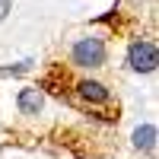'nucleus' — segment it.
<instances>
[{"label": "nucleus", "instance_id": "nucleus-1", "mask_svg": "<svg viewBox=\"0 0 159 159\" xmlns=\"http://www.w3.org/2000/svg\"><path fill=\"white\" fill-rule=\"evenodd\" d=\"M70 61L76 67H102L108 61V48H105L102 38H80V42L70 48Z\"/></svg>", "mask_w": 159, "mask_h": 159}, {"label": "nucleus", "instance_id": "nucleus-2", "mask_svg": "<svg viewBox=\"0 0 159 159\" xmlns=\"http://www.w3.org/2000/svg\"><path fill=\"white\" fill-rule=\"evenodd\" d=\"M127 64H130V70H137V73H153L156 64H159L156 45L150 42V38H137V42H130V48H127Z\"/></svg>", "mask_w": 159, "mask_h": 159}, {"label": "nucleus", "instance_id": "nucleus-3", "mask_svg": "<svg viewBox=\"0 0 159 159\" xmlns=\"http://www.w3.org/2000/svg\"><path fill=\"white\" fill-rule=\"evenodd\" d=\"M16 108L22 115H38L45 108V96L38 89H19V96H16Z\"/></svg>", "mask_w": 159, "mask_h": 159}, {"label": "nucleus", "instance_id": "nucleus-4", "mask_svg": "<svg viewBox=\"0 0 159 159\" xmlns=\"http://www.w3.org/2000/svg\"><path fill=\"white\" fill-rule=\"evenodd\" d=\"M130 143L143 153H153L156 150V124H140L134 130V137H130Z\"/></svg>", "mask_w": 159, "mask_h": 159}, {"label": "nucleus", "instance_id": "nucleus-5", "mask_svg": "<svg viewBox=\"0 0 159 159\" xmlns=\"http://www.w3.org/2000/svg\"><path fill=\"white\" fill-rule=\"evenodd\" d=\"M76 89H80V96H83L86 102H99V105H102V102H108V89H105L99 80H83Z\"/></svg>", "mask_w": 159, "mask_h": 159}, {"label": "nucleus", "instance_id": "nucleus-6", "mask_svg": "<svg viewBox=\"0 0 159 159\" xmlns=\"http://www.w3.org/2000/svg\"><path fill=\"white\" fill-rule=\"evenodd\" d=\"M29 67H32V61H19V64H13V67H3L0 76H16V73H25Z\"/></svg>", "mask_w": 159, "mask_h": 159}, {"label": "nucleus", "instance_id": "nucleus-7", "mask_svg": "<svg viewBox=\"0 0 159 159\" xmlns=\"http://www.w3.org/2000/svg\"><path fill=\"white\" fill-rule=\"evenodd\" d=\"M7 13H10V0H0V19H3Z\"/></svg>", "mask_w": 159, "mask_h": 159}]
</instances>
